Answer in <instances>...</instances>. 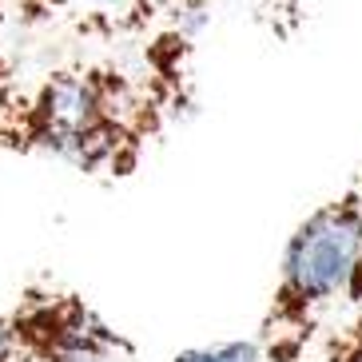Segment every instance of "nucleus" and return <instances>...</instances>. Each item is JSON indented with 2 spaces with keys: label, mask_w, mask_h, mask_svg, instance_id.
<instances>
[{
  "label": "nucleus",
  "mask_w": 362,
  "mask_h": 362,
  "mask_svg": "<svg viewBox=\"0 0 362 362\" xmlns=\"http://www.w3.org/2000/svg\"><path fill=\"white\" fill-rule=\"evenodd\" d=\"M72 8H84L80 28L104 36H136L168 16L171 0H68V12Z\"/></svg>",
  "instance_id": "20e7f679"
},
{
  "label": "nucleus",
  "mask_w": 362,
  "mask_h": 362,
  "mask_svg": "<svg viewBox=\"0 0 362 362\" xmlns=\"http://www.w3.org/2000/svg\"><path fill=\"white\" fill-rule=\"evenodd\" d=\"M362 263V187L319 203L291 231L279 263V283L263 315L259 351L263 362H298L307 339L330 310L351 298L354 271Z\"/></svg>",
  "instance_id": "f03ea898"
},
{
  "label": "nucleus",
  "mask_w": 362,
  "mask_h": 362,
  "mask_svg": "<svg viewBox=\"0 0 362 362\" xmlns=\"http://www.w3.org/2000/svg\"><path fill=\"white\" fill-rule=\"evenodd\" d=\"M171 362H263V351L251 339H235V342H215V346H192V351L175 354Z\"/></svg>",
  "instance_id": "423d86ee"
},
{
  "label": "nucleus",
  "mask_w": 362,
  "mask_h": 362,
  "mask_svg": "<svg viewBox=\"0 0 362 362\" xmlns=\"http://www.w3.org/2000/svg\"><path fill=\"white\" fill-rule=\"evenodd\" d=\"M21 346L33 339L36 362H104L116 346L112 330L96 319V310L76 295H44L24 303L12 315Z\"/></svg>",
  "instance_id": "7ed1b4c3"
},
{
  "label": "nucleus",
  "mask_w": 362,
  "mask_h": 362,
  "mask_svg": "<svg viewBox=\"0 0 362 362\" xmlns=\"http://www.w3.org/2000/svg\"><path fill=\"white\" fill-rule=\"evenodd\" d=\"M21 354V334H16V322H12V315H4L0 310V362H12Z\"/></svg>",
  "instance_id": "1a4fd4ad"
},
{
  "label": "nucleus",
  "mask_w": 362,
  "mask_h": 362,
  "mask_svg": "<svg viewBox=\"0 0 362 362\" xmlns=\"http://www.w3.org/2000/svg\"><path fill=\"white\" fill-rule=\"evenodd\" d=\"M327 362H362V315L327 342Z\"/></svg>",
  "instance_id": "6e6552de"
},
{
  "label": "nucleus",
  "mask_w": 362,
  "mask_h": 362,
  "mask_svg": "<svg viewBox=\"0 0 362 362\" xmlns=\"http://www.w3.org/2000/svg\"><path fill=\"white\" fill-rule=\"evenodd\" d=\"M8 16H16L24 28L52 24L60 16H68V0H8Z\"/></svg>",
  "instance_id": "0eeeda50"
},
{
  "label": "nucleus",
  "mask_w": 362,
  "mask_h": 362,
  "mask_svg": "<svg viewBox=\"0 0 362 362\" xmlns=\"http://www.w3.org/2000/svg\"><path fill=\"white\" fill-rule=\"evenodd\" d=\"M247 4L255 8V16H259V21H263L275 36H291L298 24H303L310 0H247Z\"/></svg>",
  "instance_id": "39448f33"
},
{
  "label": "nucleus",
  "mask_w": 362,
  "mask_h": 362,
  "mask_svg": "<svg viewBox=\"0 0 362 362\" xmlns=\"http://www.w3.org/2000/svg\"><path fill=\"white\" fill-rule=\"evenodd\" d=\"M12 362H36V358H21V354H16V358H12Z\"/></svg>",
  "instance_id": "9b49d317"
},
{
  "label": "nucleus",
  "mask_w": 362,
  "mask_h": 362,
  "mask_svg": "<svg viewBox=\"0 0 362 362\" xmlns=\"http://www.w3.org/2000/svg\"><path fill=\"white\" fill-rule=\"evenodd\" d=\"M4 21H8V0H0V28H4Z\"/></svg>",
  "instance_id": "9d476101"
},
{
  "label": "nucleus",
  "mask_w": 362,
  "mask_h": 362,
  "mask_svg": "<svg viewBox=\"0 0 362 362\" xmlns=\"http://www.w3.org/2000/svg\"><path fill=\"white\" fill-rule=\"evenodd\" d=\"M168 76L180 72H132L112 60L52 68L28 92L8 96L0 144L88 175H128L183 100Z\"/></svg>",
  "instance_id": "f257e3e1"
},
{
  "label": "nucleus",
  "mask_w": 362,
  "mask_h": 362,
  "mask_svg": "<svg viewBox=\"0 0 362 362\" xmlns=\"http://www.w3.org/2000/svg\"><path fill=\"white\" fill-rule=\"evenodd\" d=\"M358 187H362V180H358Z\"/></svg>",
  "instance_id": "f8f14e48"
}]
</instances>
